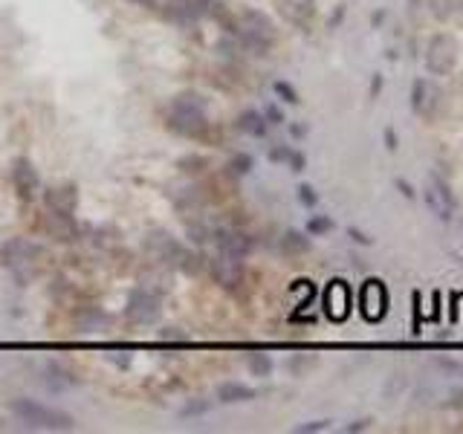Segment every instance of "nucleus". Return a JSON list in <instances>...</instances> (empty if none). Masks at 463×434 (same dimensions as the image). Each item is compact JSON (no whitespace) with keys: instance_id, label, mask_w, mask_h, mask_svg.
Instances as JSON below:
<instances>
[{"instance_id":"c9c22d12","label":"nucleus","mask_w":463,"mask_h":434,"mask_svg":"<svg viewBox=\"0 0 463 434\" xmlns=\"http://www.w3.org/2000/svg\"><path fill=\"white\" fill-rule=\"evenodd\" d=\"M394 188L405 197V200H417V188L411 180H405V177H394Z\"/></svg>"},{"instance_id":"2eb2a0df","label":"nucleus","mask_w":463,"mask_h":434,"mask_svg":"<svg viewBox=\"0 0 463 434\" xmlns=\"http://www.w3.org/2000/svg\"><path fill=\"white\" fill-rule=\"evenodd\" d=\"M215 397L223 403V405H241V403H252L258 397V391L246 382H238V380H226L215 388Z\"/></svg>"},{"instance_id":"dca6fc26","label":"nucleus","mask_w":463,"mask_h":434,"mask_svg":"<svg viewBox=\"0 0 463 434\" xmlns=\"http://www.w3.org/2000/svg\"><path fill=\"white\" fill-rule=\"evenodd\" d=\"M235 128H238L241 133H246V136H258V140H261V136H266V130H269V122L264 119V113H261V110L246 107V110L238 113Z\"/></svg>"},{"instance_id":"a19ab883","label":"nucleus","mask_w":463,"mask_h":434,"mask_svg":"<svg viewBox=\"0 0 463 434\" xmlns=\"http://www.w3.org/2000/svg\"><path fill=\"white\" fill-rule=\"evenodd\" d=\"M180 165H195V168H191V174H197V171H206L208 160H206V156H200V154H191V156H183Z\"/></svg>"},{"instance_id":"1a4fd4ad","label":"nucleus","mask_w":463,"mask_h":434,"mask_svg":"<svg viewBox=\"0 0 463 434\" xmlns=\"http://www.w3.org/2000/svg\"><path fill=\"white\" fill-rule=\"evenodd\" d=\"M41 200L52 217L73 220L75 209H79V191H75V186H52V188H44Z\"/></svg>"},{"instance_id":"8fccbe9b","label":"nucleus","mask_w":463,"mask_h":434,"mask_svg":"<svg viewBox=\"0 0 463 434\" xmlns=\"http://www.w3.org/2000/svg\"><path fill=\"white\" fill-rule=\"evenodd\" d=\"M385 58H388V61H397L400 52H397V50H385Z\"/></svg>"},{"instance_id":"3c124183","label":"nucleus","mask_w":463,"mask_h":434,"mask_svg":"<svg viewBox=\"0 0 463 434\" xmlns=\"http://www.w3.org/2000/svg\"><path fill=\"white\" fill-rule=\"evenodd\" d=\"M0 428H3V420H0Z\"/></svg>"},{"instance_id":"72a5a7b5","label":"nucleus","mask_w":463,"mask_h":434,"mask_svg":"<svg viewBox=\"0 0 463 434\" xmlns=\"http://www.w3.org/2000/svg\"><path fill=\"white\" fill-rule=\"evenodd\" d=\"M371 428H374V417H356L342 426L344 434H359V431H371Z\"/></svg>"},{"instance_id":"a878e982","label":"nucleus","mask_w":463,"mask_h":434,"mask_svg":"<svg viewBox=\"0 0 463 434\" xmlns=\"http://www.w3.org/2000/svg\"><path fill=\"white\" fill-rule=\"evenodd\" d=\"M229 171L235 174V177H246V174H252V171H255V156H252V154H246V151L235 154V156L229 160Z\"/></svg>"},{"instance_id":"2f4dec72","label":"nucleus","mask_w":463,"mask_h":434,"mask_svg":"<svg viewBox=\"0 0 463 434\" xmlns=\"http://www.w3.org/2000/svg\"><path fill=\"white\" fill-rule=\"evenodd\" d=\"M261 113H264V119L269 122V128H278V125H284V122H287L284 110H281V107H278L275 102H269V105H266V107H264Z\"/></svg>"},{"instance_id":"aec40b11","label":"nucleus","mask_w":463,"mask_h":434,"mask_svg":"<svg viewBox=\"0 0 463 434\" xmlns=\"http://www.w3.org/2000/svg\"><path fill=\"white\" fill-rule=\"evenodd\" d=\"M289 292H298V304H296V313H304L316 301V284L310 278H296L289 284Z\"/></svg>"},{"instance_id":"412c9836","label":"nucleus","mask_w":463,"mask_h":434,"mask_svg":"<svg viewBox=\"0 0 463 434\" xmlns=\"http://www.w3.org/2000/svg\"><path fill=\"white\" fill-rule=\"evenodd\" d=\"M423 200H426V206H429V211H432V217L434 220H440V223H452V217H455V211L440 200V197L432 191V186H426V191H423Z\"/></svg>"},{"instance_id":"bb28decb","label":"nucleus","mask_w":463,"mask_h":434,"mask_svg":"<svg viewBox=\"0 0 463 434\" xmlns=\"http://www.w3.org/2000/svg\"><path fill=\"white\" fill-rule=\"evenodd\" d=\"M273 93H275V98H281L284 105H298V102H301L298 90L289 84L287 78H275V82H273Z\"/></svg>"},{"instance_id":"f704fd0d","label":"nucleus","mask_w":463,"mask_h":434,"mask_svg":"<svg viewBox=\"0 0 463 434\" xmlns=\"http://www.w3.org/2000/svg\"><path fill=\"white\" fill-rule=\"evenodd\" d=\"M347 238H351L356 246H374V234H368L359 226H347Z\"/></svg>"},{"instance_id":"b1692460","label":"nucleus","mask_w":463,"mask_h":434,"mask_svg":"<svg viewBox=\"0 0 463 434\" xmlns=\"http://www.w3.org/2000/svg\"><path fill=\"white\" fill-rule=\"evenodd\" d=\"M208 411H211V400L195 397V400H185V405H180L177 417H180V420H195V417H206Z\"/></svg>"},{"instance_id":"7ed1b4c3","label":"nucleus","mask_w":463,"mask_h":434,"mask_svg":"<svg viewBox=\"0 0 463 434\" xmlns=\"http://www.w3.org/2000/svg\"><path fill=\"white\" fill-rule=\"evenodd\" d=\"M145 246L157 255V258L174 269H180V272H188V275H195L200 267H203V258H197V252L195 249H188L183 241L177 238H171L168 232H151L148 234V241Z\"/></svg>"},{"instance_id":"f03ea898","label":"nucleus","mask_w":463,"mask_h":434,"mask_svg":"<svg viewBox=\"0 0 463 434\" xmlns=\"http://www.w3.org/2000/svg\"><path fill=\"white\" fill-rule=\"evenodd\" d=\"M9 411L26 428H41V431H73L75 428L73 414H67L61 408H50L32 397H15L9 403Z\"/></svg>"},{"instance_id":"6e6552de","label":"nucleus","mask_w":463,"mask_h":434,"mask_svg":"<svg viewBox=\"0 0 463 434\" xmlns=\"http://www.w3.org/2000/svg\"><path fill=\"white\" fill-rule=\"evenodd\" d=\"M359 307L368 322H379L388 313V290L379 278H368L359 290Z\"/></svg>"},{"instance_id":"ddd939ff","label":"nucleus","mask_w":463,"mask_h":434,"mask_svg":"<svg viewBox=\"0 0 463 434\" xmlns=\"http://www.w3.org/2000/svg\"><path fill=\"white\" fill-rule=\"evenodd\" d=\"M208 269H211V278H215L220 287H226V290L241 284V278H243V261L229 258V255H218V258H211Z\"/></svg>"},{"instance_id":"6ab92c4d","label":"nucleus","mask_w":463,"mask_h":434,"mask_svg":"<svg viewBox=\"0 0 463 434\" xmlns=\"http://www.w3.org/2000/svg\"><path fill=\"white\" fill-rule=\"evenodd\" d=\"M246 368H249V373H252V377L266 380V377H273L275 362H273V357H269V353H249V357H246Z\"/></svg>"},{"instance_id":"e433bc0d","label":"nucleus","mask_w":463,"mask_h":434,"mask_svg":"<svg viewBox=\"0 0 463 434\" xmlns=\"http://www.w3.org/2000/svg\"><path fill=\"white\" fill-rule=\"evenodd\" d=\"M289 154H293V148H289V145H273V148L266 151L269 163H284V165H287V160H289Z\"/></svg>"},{"instance_id":"423d86ee","label":"nucleus","mask_w":463,"mask_h":434,"mask_svg":"<svg viewBox=\"0 0 463 434\" xmlns=\"http://www.w3.org/2000/svg\"><path fill=\"white\" fill-rule=\"evenodd\" d=\"M321 307L331 322H344L351 315V287L344 278H333L321 292Z\"/></svg>"},{"instance_id":"a18cd8bd","label":"nucleus","mask_w":463,"mask_h":434,"mask_svg":"<svg viewBox=\"0 0 463 434\" xmlns=\"http://www.w3.org/2000/svg\"><path fill=\"white\" fill-rule=\"evenodd\" d=\"M460 405H463V388H460V391H455V394H452V400H449V403H446V408H460Z\"/></svg>"},{"instance_id":"c03bdc74","label":"nucleus","mask_w":463,"mask_h":434,"mask_svg":"<svg viewBox=\"0 0 463 434\" xmlns=\"http://www.w3.org/2000/svg\"><path fill=\"white\" fill-rule=\"evenodd\" d=\"M289 133H293L296 140H304V136L310 133V128H307V125H289Z\"/></svg>"},{"instance_id":"49530a36","label":"nucleus","mask_w":463,"mask_h":434,"mask_svg":"<svg viewBox=\"0 0 463 434\" xmlns=\"http://www.w3.org/2000/svg\"><path fill=\"white\" fill-rule=\"evenodd\" d=\"M382 21H385V9H377V12L371 15V27H374V29H379V27H382Z\"/></svg>"},{"instance_id":"58836bf2","label":"nucleus","mask_w":463,"mask_h":434,"mask_svg":"<svg viewBox=\"0 0 463 434\" xmlns=\"http://www.w3.org/2000/svg\"><path fill=\"white\" fill-rule=\"evenodd\" d=\"M382 87H385V75L374 73L371 75V84H368V98H371V102H377V98L382 96Z\"/></svg>"},{"instance_id":"f3484780","label":"nucleus","mask_w":463,"mask_h":434,"mask_svg":"<svg viewBox=\"0 0 463 434\" xmlns=\"http://www.w3.org/2000/svg\"><path fill=\"white\" fill-rule=\"evenodd\" d=\"M281 249H284V255H307V252L313 249V238L307 232L287 229L281 234Z\"/></svg>"},{"instance_id":"4c0bfd02","label":"nucleus","mask_w":463,"mask_h":434,"mask_svg":"<svg viewBox=\"0 0 463 434\" xmlns=\"http://www.w3.org/2000/svg\"><path fill=\"white\" fill-rule=\"evenodd\" d=\"M382 145H385V151H391V154L400 148V136H397V130L391 125L382 128Z\"/></svg>"},{"instance_id":"7c9ffc66","label":"nucleus","mask_w":463,"mask_h":434,"mask_svg":"<svg viewBox=\"0 0 463 434\" xmlns=\"http://www.w3.org/2000/svg\"><path fill=\"white\" fill-rule=\"evenodd\" d=\"M188 238H191V244L195 246H206V244H211V229L206 226V223H191L188 226Z\"/></svg>"},{"instance_id":"79ce46f5","label":"nucleus","mask_w":463,"mask_h":434,"mask_svg":"<svg viewBox=\"0 0 463 434\" xmlns=\"http://www.w3.org/2000/svg\"><path fill=\"white\" fill-rule=\"evenodd\" d=\"M344 12H347V6H344V3H339V6L333 9V15H331V21H327V29H331V32H333V29H339V27H342V21H344Z\"/></svg>"},{"instance_id":"20e7f679","label":"nucleus","mask_w":463,"mask_h":434,"mask_svg":"<svg viewBox=\"0 0 463 434\" xmlns=\"http://www.w3.org/2000/svg\"><path fill=\"white\" fill-rule=\"evenodd\" d=\"M162 313V295L153 292L148 287H133L128 292V304H125V315L137 324H153Z\"/></svg>"},{"instance_id":"9b49d317","label":"nucleus","mask_w":463,"mask_h":434,"mask_svg":"<svg viewBox=\"0 0 463 434\" xmlns=\"http://www.w3.org/2000/svg\"><path fill=\"white\" fill-rule=\"evenodd\" d=\"M211 241L218 244L220 255H229V258H238V261H243L255 246L252 238H249L246 232H238V229H211Z\"/></svg>"},{"instance_id":"a211bd4d","label":"nucleus","mask_w":463,"mask_h":434,"mask_svg":"<svg viewBox=\"0 0 463 434\" xmlns=\"http://www.w3.org/2000/svg\"><path fill=\"white\" fill-rule=\"evenodd\" d=\"M429 96H432V87H429V78H423L417 75L414 82H411V96H409V105L417 116H426L429 110Z\"/></svg>"},{"instance_id":"f8f14e48","label":"nucleus","mask_w":463,"mask_h":434,"mask_svg":"<svg viewBox=\"0 0 463 434\" xmlns=\"http://www.w3.org/2000/svg\"><path fill=\"white\" fill-rule=\"evenodd\" d=\"M41 382L52 391V394H64V391H73L82 385V377L75 373L73 368L61 365V362H47L44 371H41Z\"/></svg>"},{"instance_id":"603ef678","label":"nucleus","mask_w":463,"mask_h":434,"mask_svg":"<svg viewBox=\"0 0 463 434\" xmlns=\"http://www.w3.org/2000/svg\"><path fill=\"white\" fill-rule=\"evenodd\" d=\"M460 226H463V217H460Z\"/></svg>"},{"instance_id":"ea45409f","label":"nucleus","mask_w":463,"mask_h":434,"mask_svg":"<svg viewBox=\"0 0 463 434\" xmlns=\"http://www.w3.org/2000/svg\"><path fill=\"white\" fill-rule=\"evenodd\" d=\"M287 165H289V171H296V174H301V171L307 168V156H304V151H296V148H293V154H289V160H287Z\"/></svg>"},{"instance_id":"5701e85b","label":"nucleus","mask_w":463,"mask_h":434,"mask_svg":"<svg viewBox=\"0 0 463 434\" xmlns=\"http://www.w3.org/2000/svg\"><path fill=\"white\" fill-rule=\"evenodd\" d=\"M429 186H432V191H434V194H437V197H440V200H443V203H446V206H449L452 211H457V209H460V203H457V197H455L452 186H449L446 180H443V177H440V174H432V177H429Z\"/></svg>"},{"instance_id":"de8ad7c7","label":"nucleus","mask_w":463,"mask_h":434,"mask_svg":"<svg viewBox=\"0 0 463 434\" xmlns=\"http://www.w3.org/2000/svg\"><path fill=\"white\" fill-rule=\"evenodd\" d=\"M137 3H139V6H145V9H153V6H160L157 0H137Z\"/></svg>"},{"instance_id":"37998d69","label":"nucleus","mask_w":463,"mask_h":434,"mask_svg":"<svg viewBox=\"0 0 463 434\" xmlns=\"http://www.w3.org/2000/svg\"><path fill=\"white\" fill-rule=\"evenodd\" d=\"M162 339H165V342H174V339H177V342H185L188 336H185V333H183L180 327H165V333H162Z\"/></svg>"},{"instance_id":"473e14b6","label":"nucleus","mask_w":463,"mask_h":434,"mask_svg":"<svg viewBox=\"0 0 463 434\" xmlns=\"http://www.w3.org/2000/svg\"><path fill=\"white\" fill-rule=\"evenodd\" d=\"M455 3H457V0H432V15L437 17V21H446V17L457 9Z\"/></svg>"},{"instance_id":"9d476101","label":"nucleus","mask_w":463,"mask_h":434,"mask_svg":"<svg viewBox=\"0 0 463 434\" xmlns=\"http://www.w3.org/2000/svg\"><path fill=\"white\" fill-rule=\"evenodd\" d=\"M12 183H15V191H17V197H21L24 203L35 200L38 188H41V177H38V168L32 165V160L17 156V160L12 163Z\"/></svg>"},{"instance_id":"f257e3e1","label":"nucleus","mask_w":463,"mask_h":434,"mask_svg":"<svg viewBox=\"0 0 463 434\" xmlns=\"http://www.w3.org/2000/svg\"><path fill=\"white\" fill-rule=\"evenodd\" d=\"M168 128L177 130L180 136H200L208 130V113H206V98L195 90H185L174 96L171 110H168Z\"/></svg>"},{"instance_id":"4468645a","label":"nucleus","mask_w":463,"mask_h":434,"mask_svg":"<svg viewBox=\"0 0 463 434\" xmlns=\"http://www.w3.org/2000/svg\"><path fill=\"white\" fill-rule=\"evenodd\" d=\"M38 255H41V246L26 241V238H15L9 244H3V249H0V261H3L6 267H24V264H32Z\"/></svg>"},{"instance_id":"cd10ccee","label":"nucleus","mask_w":463,"mask_h":434,"mask_svg":"<svg viewBox=\"0 0 463 434\" xmlns=\"http://www.w3.org/2000/svg\"><path fill=\"white\" fill-rule=\"evenodd\" d=\"M405 385H409V377H405L402 371L391 373V377L385 380V385H382V397H385V400H394V397H400V394L405 391Z\"/></svg>"},{"instance_id":"09e8293b","label":"nucleus","mask_w":463,"mask_h":434,"mask_svg":"<svg viewBox=\"0 0 463 434\" xmlns=\"http://www.w3.org/2000/svg\"><path fill=\"white\" fill-rule=\"evenodd\" d=\"M420 3H423V0H405V6H409V12H414V9H420Z\"/></svg>"},{"instance_id":"0eeeda50","label":"nucleus","mask_w":463,"mask_h":434,"mask_svg":"<svg viewBox=\"0 0 463 434\" xmlns=\"http://www.w3.org/2000/svg\"><path fill=\"white\" fill-rule=\"evenodd\" d=\"M162 12L171 24H180V27H188L200 21V17L215 12V3L211 0H165L162 3Z\"/></svg>"},{"instance_id":"39448f33","label":"nucleus","mask_w":463,"mask_h":434,"mask_svg":"<svg viewBox=\"0 0 463 434\" xmlns=\"http://www.w3.org/2000/svg\"><path fill=\"white\" fill-rule=\"evenodd\" d=\"M423 61H426V70L432 75H437V78L449 75L455 70V64H457V44H455V38L446 35V32L434 35L432 41H429V47H426V58H423Z\"/></svg>"},{"instance_id":"4be33fe9","label":"nucleus","mask_w":463,"mask_h":434,"mask_svg":"<svg viewBox=\"0 0 463 434\" xmlns=\"http://www.w3.org/2000/svg\"><path fill=\"white\" fill-rule=\"evenodd\" d=\"M333 229H336V223H333L331 214H313V217H307V223H304V232L310 234V238H324V234H331Z\"/></svg>"},{"instance_id":"393cba45","label":"nucleus","mask_w":463,"mask_h":434,"mask_svg":"<svg viewBox=\"0 0 463 434\" xmlns=\"http://www.w3.org/2000/svg\"><path fill=\"white\" fill-rule=\"evenodd\" d=\"M432 368L440 371L443 377L463 380V359H455V357H434V359H432Z\"/></svg>"},{"instance_id":"c756f323","label":"nucleus","mask_w":463,"mask_h":434,"mask_svg":"<svg viewBox=\"0 0 463 434\" xmlns=\"http://www.w3.org/2000/svg\"><path fill=\"white\" fill-rule=\"evenodd\" d=\"M333 426V420H327V417H319V420H307V423H298L293 426L296 434H319V431H327Z\"/></svg>"},{"instance_id":"c85d7f7f","label":"nucleus","mask_w":463,"mask_h":434,"mask_svg":"<svg viewBox=\"0 0 463 434\" xmlns=\"http://www.w3.org/2000/svg\"><path fill=\"white\" fill-rule=\"evenodd\" d=\"M296 200H298L304 209H316L321 197H319L316 186H310V183H298V186H296Z\"/></svg>"}]
</instances>
